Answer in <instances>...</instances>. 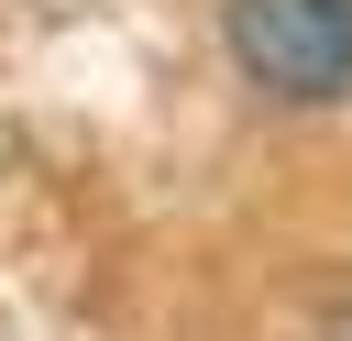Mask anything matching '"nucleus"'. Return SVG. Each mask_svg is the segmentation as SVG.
Wrapping results in <instances>:
<instances>
[{
  "label": "nucleus",
  "mask_w": 352,
  "mask_h": 341,
  "mask_svg": "<svg viewBox=\"0 0 352 341\" xmlns=\"http://www.w3.org/2000/svg\"><path fill=\"white\" fill-rule=\"evenodd\" d=\"M220 33L264 99H297V110L352 99V0H231Z\"/></svg>",
  "instance_id": "f257e3e1"
},
{
  "label": "nucleus",
  "mask_w": 352,
  "mask_h": 341,
  "mask_svg": "<svg viewBox=\"0 0 352 341\" xmlns=\"http://www.w3.org/2000/svg\"><path fill=\"white\" fill-rule=\"evenodd\" d=\"M319 341H352V297H341V308H330V330H319Z\"/></svg>",
  "instance_id": "f03ea898"
}]
</instances>
